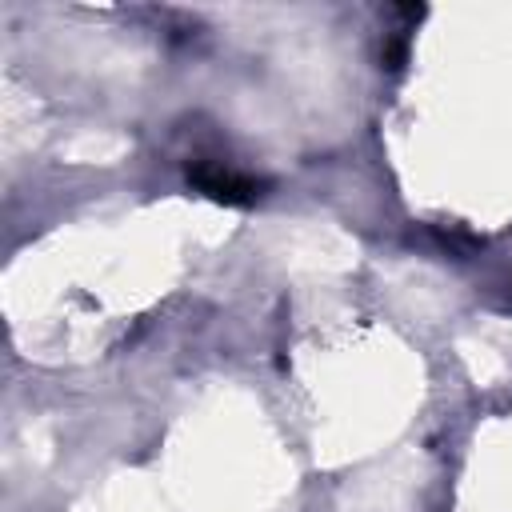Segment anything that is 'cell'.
Here are the masks:
<instances>
[{
  "mask_svg": "<svg viewBox=\"0 0 512 512\" xmlns=\"http://www.w3.org/2000/svg\"><path fill=\"white\" fill-rule=\"evenodd\" d=\"M188 184H192L196 192H204L208 200L232 204V208H244V204H252V200L260 196V180L240 176V172H232V168H224V164H208V160L188 164Z\"/></svg>",
  "mask_w": 512,
  "mask_h": 512,
  "instance_id": "1",
  "label": "cell"
},
{
  "mask_svg": "<svg viewBox=\"0 0 512 512\" xmlns=\"http://www.w3.org/2000/svg\"><path fill=\"white\" fill-rule=\"evenodd\" d=\"M380 60H384V68H388V72H396V68L404 64V40H392V44L384 48V56H380Z\"/></svg>",
  "mask_w": 512,
  "mask_h": 512,
  "instance_id": "2",
  "label": "cell"
}]
</instances>
